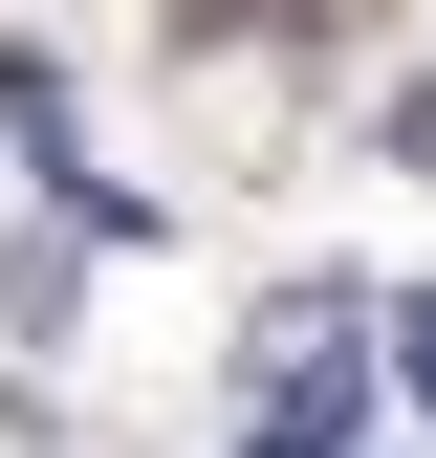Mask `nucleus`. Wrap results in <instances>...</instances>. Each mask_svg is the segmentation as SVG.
I'll return each instance as SVG.
<instances>
[{"mask_svg":"<svg viewBox=\"0 0 436 458\" xmlns=\"http://www.w3.org/2000/svg\"><path fill=\"white\" fill-rule=\"evenodd\" d=\"M393 371H415V393H436V284H415V306H393Z\"/></svg>","mask_w":436,"mask_h":458,"instance_id":"obj_1","label":"nucleus"}]
</instances>
